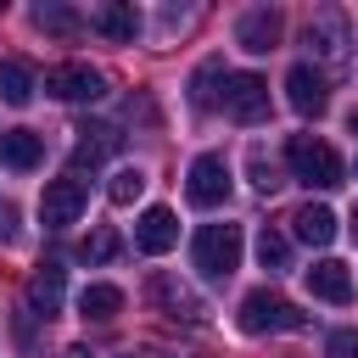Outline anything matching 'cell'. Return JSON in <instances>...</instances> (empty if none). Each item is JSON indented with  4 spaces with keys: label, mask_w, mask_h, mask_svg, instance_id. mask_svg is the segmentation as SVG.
<instances>
[{
    "label": "cell",
    "mask_w": 358,
    "mask_h": 358,
    "mask_svg": "<svg viewBox=\"0 0 358 358\" xmlns=\"http://www.w3.org/2000/svg\"><path fill=\"white\" fill-rule=\"evenodd\" d=\"M190 263L207 280H229L241 268V224H201L190 241Z\"/></svg>",
    "instance_id": "6da1fadb"
},
{
    "label": "cell",
    "mask_w": 358,
    "mask_h": 358,
    "mask_svg": "<svg viewBox=\"0 0 358 358\" xmlns=\"http://www.w3.org/2000/svg\"><path fill=\"white\" fill-rule=\"evenodd\" d=\"M285 162H291V179H302L308 190H336L341 185V157L313 134H291Z\"/></svg>",
    "instance_id": "7a4b0ae2"
},
{
    "label": "cell",
    "mask_w": 358,
    "mask_h": 358,
    "mask_svg": "<svg viewBox=\"0 0 358 358\" xmlns=\"http://www.w3.org/2000/svg\"><path fill=\"white\" fill-rule=\"evenodd\" d=\"M302 324H308V313L296 302L274 296V291H246L241 296V330L246 336H274V330H302Z\"/></svg>",
    "instance_id": "3957f363"
},
{
    "label": "cell",
    "mask_w": 358,
    "mask_h": 358,
    "mask_svg": "<svg viewBox=\"0 0 358 358\" xmlns=\"http://www.w3.org/2000/svg\"><path fill=\"white\" fill-rule=\"evenodd\" d=\"M229 190H235L229 162H224L218 151H201V157L190 162V173H185V196H190V207H224Z\"/></svg>",
    "instance_id": "277c9868"
},
{
    "label": "cell",
    "mask_w": 358,
    "mask_h": 358,
    "mask_svg": "<svg viewBox=\"0 0 358 358\" xmlns=\"http://www.w3.org/2000/svg\"><path fill=\"white\" fill-rule=\"evenodd\" d=\"M84 201H90V185H84L78 173H62V179H50L45 196H39V224H45V229H67V224H78Z\"/></svg>",
    "instance_id": "5b68a950"
},
{
    "label": "cell",
    "mask_w": 358,
    "mask_h": 358,
    "mask_svg": "<svg viewBox=\"0 0 358 358\" xmlns=\"http://www.w3.org/2000/svg\"><path fill=\"white\" fill-rule=\"evenodd\" d=\"M302 39H308V50H313L324 67H347L352 34H347V17H341V11H313L308 28H302Z\"/></svg>",
    "instance_id": "8992f818"
},
{
    "label": "cell",
    "mask_w": 358,
    "mask_h": 358,
    "mask_svg": "<svg viewBox=\"0 0 358 358\" xmlns=\"http://www.w3.org/2000/svg\"><path fill=\"white\" fill-rule=\"evenodd\" d=\"M145 296L168 313V319H185V324H207V302L179 280V274H151V285H145Z\"/></svg>",
    "instance_id": "52a82bcc"
},
{
    "label": "cell",
    "mask_w": 358,
    "mask_h": 358,
    "mask_svg": "<svg viewBox=\"0 0 358 358\" xmlns=\"http://www.w3.org/2000/svg\"><path fill=\"white\" fill-rule=\"evenodd\" d=\"M224 112L235 123H263L268 117V84L257 73H229L224 78Z\"/></svg>",
    "instance_id": "ba28073f"
},
{
    "label": "cell",
    "mask_w": 358,
    "mask_h": 358,
    "mask_svg": "<svg viewBox=\"0 0 358 358\" xmlns=\"http://www.w3.org/2000/svg\"><path fill=\"white\" fill-rule=\"evenodd\" d=\"M45 95H56V101H101L106 78L95 67H84V62H62V67L45 73Z\"/></svg>",
    "instance_id": "9c48e42d"
},
{
    "label": "cell",
    "mask_w": 358,
    "mask_h": 358,
    "mask_svg": "<svg viewBox=\"0 0 358 358\" xmlns=\"http://www.w3.org/2000/svg\"><path fill=\"white\" fill-rule=\"evenodd\" d=\"M285 101H291V112L319 117V112L330 106V84H324V73H319L313 62H296V67L285 73Z\"/></svg>",
    "instance_id": "30bf717a"
},
{
    "label": "cell",
    "mask_w": 358,
    "mask_h": 358,
    "mask_svg": "<svg viewBox=\"0 0 358 358\" xmlns=\"http://www.w3.org/2000/svg\"><path fill=\"white\" fill-rule=\"evenodd\" d=\"M235 45L252 50V56H268V50L280 45V11H274V6L241 11V17H235Z\"/></svg>",
    "instance_id": "8fae6325"
},
{
    "label": "cell",
    "mask_w": 358,
    "mask_h": 358,
    "mask_svg": "<svg viewBox=\"0 0 358 358\" xmlns=\"http://www.w3.org/2000/svg\"><path fill=\"white\" fill-rule=\"evenodd\" d=\"M62 296H67V268H62L56 257H45V263L28 274V308H34L39 319H50V313H62Z\"/></svg>",
    "instance_id": "7c38bea8"
},
{
    "label": "cell",
    "mask_w": 358,
    "mask_h": 358,
    "mask_svg": "<svg viewBox=\"0 0 358 358\" xmlns=\"http://www.w3.org/2000/svg\"><path fill=\"white\" fill-rule=\"evenodd\" d=\"M134 246H140L145 257L173 252V246H179V218H173L168 207H145V213H140V224H134Z\"/></svg>",
    "instance_id": "4fadbf2b"
},
{
    "label": "cell",
    "mask_w": 358,
    "mask_h": 358,
    "mask_svg": "<svg viewBox=\"0 0 358 358\" xmlns=\"http://www.w3.org/2000/svg\"><path fill=\"white\" fill-rule=\"evenodd\" d=\"M39 162H45V140H39L34 129H0V168L28 173V168H39Z\"/></svg>",
    "instance_id": "5bb4252c"
},
{
    "label": "cell",
    "mask_w": 358,
    "mask_h": 358,
    "mask_svg": "<svg viewBox=\"0 0 358 358\" xmlns=\"http://www.w3.org/2000/svg\"><path fill=\"white\" fill-rule=\"evenodd\" d=\"M308 291H313L319 302H352V274H347V263L319 257V263L308 268Z\"/></svg>",
    "instance_id": "9a60e30c"
},
{
    "label": "cell",
    "mask_w": 358,
    "mask_h": 358,
    "mask_svg": "<svg viewBox=\"0 0 358 358\" xmlns=\"http://www.w3.org/2000/svg\"><path fill=\"white\" fill-rule=\"evenodd\" d=\"M291 229H296V241H308V246H330V241H336V213H330L324 201H308V207L291 213Z\"/></svg>",
    "instance_id": "2e32d148"
},
{
    "label": "cell",
    "mask_w": 358,
    "mask_h": 358,
    "mask_svg": "<svg viewBox=\"0 0 358 358\" xmlns=\"http://www.w3.org/2000/svg\"><path fill=\"white\" fill-rule=\"evenodd\" d=\"M34 90H39L34 67H28L22 56H6V62H0V101H6V106H28Z\"/></svg>",
    "instance_id": "e0dca14e"
},
{
    "label": "cell",
    "mask_w": 358,
    "mask_h": 358,
    "mask_svg": "<svg viewBox=\"0 0 358 358\" xmlns=\"http://www.w3.org/2000/svg\"><path fill=\"white\" fill-rule=\"evenodd\" d=\"M123 145V134L117 129H106V123H84L78 129V145H73V162L84 168V162H101V157H112Z\"/></svg>",
    "instance_id": "ac0fdd59"
},
{
    "label": "cell",
    "mask_w": 358,
    "mask_h": 358,
    "mask_svg": "<svg viewBox=\"0 0 358 358\" xmlns=\"http://www.w3.org/2000/svg\"><path fill=\"white\" fill-rule=\"evenodd\" d=\"M95 28H101L106 39H117V45H129V39L140 34V11H134L129 0H112V6L95 11Z\"/></svg>",
    "instance_id": "d6986e66"
},
{
    "label": "cell",
    "mask_w": 358,
    "mask_h": 358,
    "mask_svg": "<svg viewBox=\"0 0 358 358\" xmlns=\"http://www.w3.org/2000/svg\"><path fill=\"white\" fill-rule=\"evenodd\" d=\"M78 313L95 319V324H106V319L123 313V291H117V285H84V291H78Z\"/></svg>",
    "instance_id": "ffe728a7"
},
{
    "label": "cell",
    "mask_w": 358,
    "mask_h": 358,
    "mask_svg": "<svg viewBox=\"0 0 358 358\" xmlns=\"http://www.w3.org/2000/svg\"><path fill=\"white\" fill-rule=\"evenodd\" d=\"M34 22H39L45 34H56V39H78V28H84V17H78L73 6H62V0L34 6Z\"/></svg>",
    "instance_id": "44dd1931"
},
{
    "label": "cell",
    "mask_w": 358,
    "mask_h": 358,
    "mask_svg": "<svg viewBox=\"0 0 358 358\" xmlns=\"http://www.w3.org/2000/svg\"><path fill=\"white\" fill-rule=\"evenodd\" d=\"M224 78H229V73H224V62H201V67H196V78H190V106H201V112H207V106H218V101H224Z\"/></svg>",
    "instance_id": "7402d4cb"
},
{
    "label": "cell",
    "mask_w": 358,
    "mask_h": 358,
    "mask_svg": "<svg viewBox=\"0 0 358 358\" xmlns=\"http://www.w3.org/2000/svg\"><path fill=\"white\" fill-rule=\"evenodd\" d=\"M257 263H263L268 274H285V268H291V241H285L280 229H268V224H263V235H257Z\"/></svg>",
    "instance_id": "603a6c76"
},
{
    "label": "cell",
    "mask_w": 358,
    "mask_h": 358,
    "mask_svg": "<svg viewBox=\"0 0 358 358\" xmlns=\"http://www.w3.org/2000/svg\"><path fill=\"white\" fill-rule=\"evenodd\" d=\"M140 190H145V173H140V168H117V173H112V185H106V196H112L117 207H129Z\"/></svg>",
    "instance_id": "cb8c5ba5"
},
{
    "label": "cell",
    "mask_w": 358,
    "mask_h": 358,
    "mask_svg": "<svg viewBox=\"0 0 358 358\" xmlns=\"http://www.w3.org/2000/svg\"><path fill=\"white\" fill-rule=\"evenodd\" d=\"M112 252H117V235H112V229H95V235L84 241V263H106Z\"/></svg>",
    "instance_id": "d4e9b609"
},
{
    "label": "cell",
    "mask_w": 358,
    "mask_h": 358,
    "mask_svg": "<svg viewBox=\"0 0 358 358\" xmlns=\"http://www.w3.org/2000/svg\"><path fill=\"white\" fill-rule=\"evenodd\" d=\"M324 352H330V358H358V324H347V330H330Z\"/></svg>",
    "instance_id": "484cf974"
},
{
    "label": "cell",
    "mask_w": 358,
    "mask_h": 358,
    "mask_svg": "<svg viewBox=\"0 0 358 358\" xmlns=\"http://www.w3.org/2000/svg\"><path fill=\"white\" fill-rule=\"evenodd\" d=\"M252 185H257V190H263V196H274V190H280V185H285V179H280V173H274V162H268V157H252Z\"/></svg>",
    "instance_id": "4316f807"
},
{
    "label": "cell",
    "mask_w": 358,
    "mask_h": 358,
    "mask_svg": "<svg viewBox=\"0 0 358 358\" xmlns=\"http://www.w3.org/2000/svg\"><path fill=\"white\" fill-rule=\"evenodd\" d=\"M11 224H17V213H11V201H0V241H11Z\"/></svg>",
    "instance_id": "83f0119b"
},
{
    "label": "cell",
    "mask_w": 358,
    "mask_h": 358,
    "mask_svg": "<svg viewBox=\"0 0 358 358\" xmlns=\"http://www.w3.org/2000/svg\"><path fill=\"white\" fill-rule=\"evenodd\" d=\"M352 235H358V207H352Z\"/></svg>",
    "instance_id": "f1b7e54d"
},
{
    "label": "cell",
    "mask_w": 358,
    "mask_h": 358,
    "mask_svg": "<svg viewBox=\"0 0 358 358\" xmlns=\"http://www.w3.org/2000/svg\"><path fill=\"white\" fill-rule=\"evenodd\" d=\"M67 358H90V352H67Z\"/></svg>",
    "instance_id": "f546056e"
},
{
    "label": "cell",
    "mask_w": 358,
    "mask_h": 358,
    "mask_svg": "<svg viewBox=\"0 0 358 358\" xmlns=\"http://www.w3.org/2000/svg\"><path fill=\"white\" fill-rule=\"evenodd\" d=\"M168 358H173V352H168Z\"/></svg>",
    "instance_id": "4dcf8cb0"
}]
</instances>
